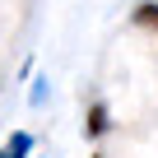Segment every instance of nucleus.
I'll return each mask as SVG.
<instances>
[{"label":"nucleus","instance_id":"nucleus-5","mask_svg":"<svg viewBox=\"0 0 158 158\" xmlns=\"http://www.w3.org/2000/svg\"><path fill=\"white\" fill-rule=\"evenodd\" d=\"M28 158H37V153H28Z\"/></svg>","mask_w":158,"mask_h":158},{"label":"nucleus","instance_id":"nucleus-1","mask_svg":"<svg viewBox=\"0 0 158 158\" xmlns=\"http://www.w3.org/2000/svg\"><path fill=\"white\" fill-rule=\"evenodd\" d=\"M107 130H112L107 107H102V102H89V112H84V135H89V139H102Z\"/></svg>","mask_w":158,"mask_h":158},{"label":"nucleus","instance_id":"nucleus-6","mask_svg":"<svg viewBox=\"0 0 158 158\" xmlns=\"http://www.w3.org/2000/svg\"><path fill=\"white\" fill-rule=\"evenodd\" d=\"M93 158H102V153H93Z\"/></svg>","mask_w":158,"mask_h":158},{"label":"nucleus","instance_id":"nucleus-3","mask_svg":"<svg viewBox=\"0 0 158 158\" xmlns=\"http://www.w3.org/2000/svg\"><path fill=\"white\" fill-rule=\"evenodd\" d=\"M135 23H139V28H149V33H158V5H153V0L135 5Z\"/></svg>","mask_w":158,"mask_h":158},{"label":"nucleus","instance_id":"nucleus-4","mask_svg":"<svg viewBox=\"0 0 158 158\" xmlns=\"http://www.w3.org/2000/svg\"><path fill=\"white\" fill-rule=\"evenodd\" d=\"M47 93H51V79H33V89H28V102H33V107H42V102H47Z\"/></svg>","mask_w":158,"mask_h":158},{"label":"nucleus","instance_id":"nucleus-2","mask_svg":"<svg viewBox=\"0 0 158 158\" xmlns=\"http://www.w3.org/2000/svg\"><path fill=\"white\" fill-rule=\"evenodd\" d=\"M33 153V135L28 130H14L5 144H0V158H28Z\"/></svg>","mask_w":158,"mask_h":158}]
</instances>
